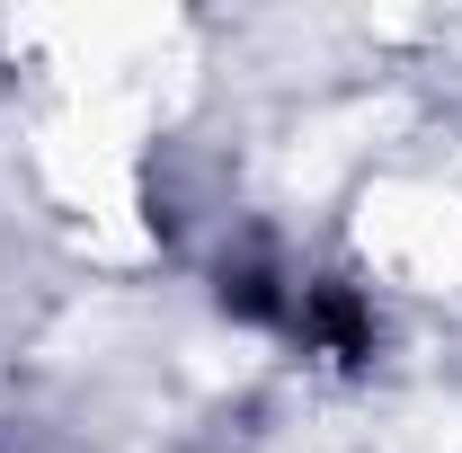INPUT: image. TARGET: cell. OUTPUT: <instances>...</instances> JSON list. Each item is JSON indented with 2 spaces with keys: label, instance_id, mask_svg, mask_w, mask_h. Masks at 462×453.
<instances>
[{
  "label": "cell",
  "instance_id": "obj_1",
  "mask_svg": "<svg viewBox=\"0 0 462 453\" xmlns=\"http://www.w3.org/2000/svg\"><path fill=\"white\" fill-rule=\"evenodd\" d=\"M311 311H320V329H329V338H338L346 356H356V347H365V311H356V302H346V293H320V302H311Z\"/></svg>",
  "mask_w": 462,
  "mask_h": 453
}]
</instances>
